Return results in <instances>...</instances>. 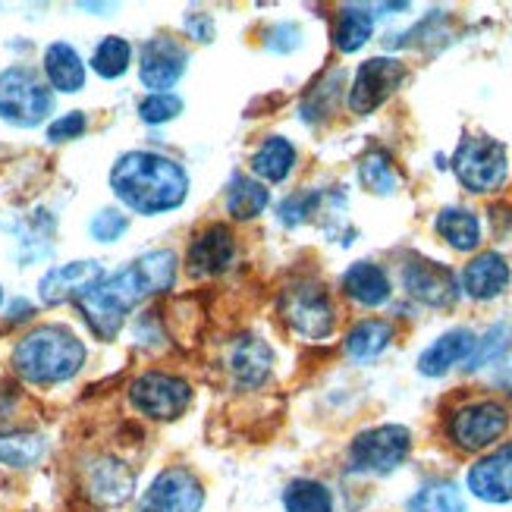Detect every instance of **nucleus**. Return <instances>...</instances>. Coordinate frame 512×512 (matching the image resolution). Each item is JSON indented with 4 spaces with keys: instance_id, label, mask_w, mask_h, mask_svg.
I'll return each instance as SVG.
<instances>
[{
    "instance_id": "2f4dec72",
    "label": "nucleus",
    "mask_w": 512,
    "mask_h": 512,
    "mask_svg": "<svg viewBox=\"0 0 512 512\" xmlns=\"http://www.w3.org/2000/svg\"><path fill=\"white\" fill-rule=\"evenodd\" d=\"M359 176H362V183L368 192L374 195H393L396 192V183H399V176L390 164V158L384 151H371L362 158L359 164Z\"/></svg>"
},
{
    "instance_id": "1a4fd4ad",
    "label": "nucleus",
    "mask_w": 512,
    "mask_h": 512,
    "mask_svg": "<svg viewBox=\"0 0 512 512\" xmlns=\"http://www.w3.org/2000/svg\"><path fill=\"white\" fill-rule=\"evenodd\" d=\"M129 399H132V406L148 418H176L189 409L192 387L183 381V377L151 371L132 384Z\"/></svg>"
},
{
    "instance_id": "c756f323",
    "label": "nucleus",
    "mask_w": 512,
    "mask_h": 512,
    "mask_svg": "<svg viewBox=\"0 0 512 512\" xmlns=\"http://www.w3.org/2000/svg\"><path fill=\"white\" fill-rule=\"evenodd\" d=\"M44 456V440L38 434H0V462L13 469H29Z\"/></svg>"
},
{
    "instance_id": "e433bc0d",
    "label": "nucleus",
    "mask_w": 512,
    "mask_h": 512,
    "mask_svg": "<svg viewBox=\"0 0 512 512\" xmlns=\"http://www.w3.org/2000/svg\"><path fill=\"white\" fill-rule=\"evenodd\" d=\"M264 44H267V51L289 54V51L299 48V44H302V29L293 26V22H283V26H274L271 32H267Z\"/></svg>"
},
{
    "instance_id": "423d86ee",
    "label": "nucleus",
    "mask_w": 512,
    "mask_h": 512,
    "mask_svg": "<svg viewBox=\"0 0 512 512\" xmlns=\"http://www.w3.org/2000/svg\"><path fill=\"white\" fill-rule=\"evenodd\" d=\"M412 450V434L403 425H381L359 434L349 447V469L368 475H387L403 465Z\"/></svg>"
},
{
    "instance_id": "9d476101",
    "label": "nucleus",
    "mask_w": 512,
    "mask_h": 512,
    "mask_svg": "<svg viewBox=\"0 0 512 512\" xmlns=\"http://www.w3.org/2000/svg\"><path fill=\"white\" fill-rule=\"evenodd\" d=\"M509 425V412L500 406V403H491V399H484V403H472V406H462L453 421H450V437L459 450H469V453H478L484 447H491L494 440L503 437Z\"/></svg>"
},
{
    "instance_id": "4be33fe9",
    "label": "nucleus",
    "mask_w": 512,
    "mask_h": 512,
    "mask_svg": "<svg viewBox=\"0 0 512 512\" xmlns=\"http://www.w3.org/2000/svg\"><path fill=\"white\" fill-rule=\"evenodd\" d=\"M44 73H48L57 92H66V95L79 92L85 85V63L76 54L73 44H66V41H57L44 51Z\"/></svg>"
},
{
    "instance_id": "6ab92c4d",
    "label": "nucleus",
    "mask_w": 512,
    "mask_h": 512,
    "mask_svg": "<svg viewBox=\"0 0 512 512\" xmlns=\"http://www.w3.org/2000/svg\"><path fill=\"white\" fill-rule=\"evenodd\" d=\"M136 491V475H132L123 462L117 459H104L92 465L88 472V497L104 503V506H120Z\"/></svg>"
},
{
    "instance_id": "cd10ccee",
    "label": "nucleus",
    "mask_w": 512,
    "mask_h": 512,
    "mask_svg": "<svg viewBox=\"0 0 512 512\" xmlns=\"http://www.w3.org/2000/svg\"><path fill=\"white\" fill-rule=\"evenodd\" d=\"M371 29L374 16L368 13V7H343L337 22V48L343 54H355L371 38Z\"/></svg>"
},
{
    "instance_id": "7c9ffc66",
    "label": "nucleus",
    "mask_w": 512,
    "mask_h": 512,
    "mask_svg": "<svg viewBox=\"0 0 512 512\" xmlns=\"http://www.w3.org/2000/svg\"><path fill=\"white\" fill-rule=\"evenodd\" d=\"M129 60H132V48L129 41L110 35L98 44V51L92 57V70L104 79H117L129 70Z\"/></svg>"
},
{
    "instance_id": "ea45409f",
    "label": "nucleus",
    "mask_w": 512,
    "mask_h": 512,
    "mask_svg": "<svg viewBox=\"0 0 512 512\" xmlns=\"http://www.w3.org/2000/svg\"><path fill=\"white\" fill-rule=\"evenodd\" d=\"M186 32L195 38V41H202V44H208L211 38H214V19L208 16V13H189L186 16Z\"/></svg>"
},
{
    "instance_id": "a211bd4d",
    "label": "nucleus",
    "mask_w": 512,
    "mask_h": 512,
    "mask_svg": "<svg viewBox=\"0 0 512 512\" xmlns=\"http://www.w3.org/2000/svg\"><path fill=\"white\" fill-rule=\"evenodd\" d=\"M236 255V242L227 227H211L189 246V271L198 277H211L227 271V264Z\"/></svg>"
},
{
    "instance_id": "f704fd0d",
    "label": "nucleus",
    "mask_w": 512,
    "mask_h": 512,
    "mask_svg": "<svg viewBox=\"0 0 512 512\" xmlns=\"http://www.w3.org/2000/svg\"><path fill=\"white\" fill-rule=\"evenodd\" d=\"M126 227H129V220L120 214V211H114V208H107V211H98L95 214V220H92V236L98 239V242H117L123 233H126Z\"/></svg>"
},
{
    "instance_id": "4c0bfd02",
    "label": "nucleus",
    "mask_w": 512,
    "mask_h": 512,
    "mask_svg": "<svg viewBox=\"0 0 512 512\" xmlns=\"http://www.w3.org/2000/svg\"><path fill=\"white\" fill-rule=\"evenodd\" d=\"M82 132H85V114H82V110H73V114H66L57 123H51L48 139L51 142H66V139H79Z\"/></svg>"
},
{
    "instance_id": "393cba45",
    "label": "nucleus",
    "mask_w": 512,
    "mask_h": 512,
    "mask_svg": "<svg viewBox=\"0 0 512 512\" xmlns=\"http://www.w3.org/2000/svg\"><path fill=\"white\" fill-rule=\"evenodd\" d=\"M393 340V327L387 321H362L349 330L346 337V352L352 355L355 362H368L377 359Z\"/></svg>"
},
{
    "instance_id": "b1692460",
    "label": "nucleus",
    "mask_w": 512,
    "mask_h": 512,
    "mask_svg": "<svg viewBox=\"0 0 512 512\" xmlns=\"http://www.w3.org/2000/svg\"><path fill=\"white\" fill-rule=\"evenodd\" d=\"M437 233L447 239L456 252H472L481 242V220L465 208H443L437 217Z\"/></svg>"
},
{
    "instance_id": "72a5a7b5",
    "label": "nucleus",
    "mask_w": 512,
    "mask_h": 512,
    "mask_svg": "<svg viewBox=\"0 0 512 512\" xmlns=\"http://www.w3.org/2000/svg\"><path fill=\"white\" fill-rule=\"evenodd\" d=\"M321 205V195L318 192H296V195H289L286 202L280 205V220L286 227H299L305 224V220L318 211Z\"/></svg>"
},
{
    "instance_id": "c9c22d12",
    "label": "nucleus",
    "mask_w": 512,
    "mask_h": 512,
    "mask_svg": "<svg viewBox=\"0 0 512 512\" xmlns=\"http://www.w3.org/2000/svg\"><path fill=\"white\" fill-rule=\"evenodd\" d=\"M506 337H509V327L506 324H497L494 330H487V337L481 343H475V355H472V365L469 368H481V365H487L491 359H497V355L503 352V346H506Z\"/></svg>"
},
{
    "instance_id": "c85d7f7f",
    "label": "nucleus",
    "mask_w": 512,
    "mask_h": 512,
    "mask_svg": "<svg viewBox=\"0 0 512 512\" xmlns=\"http://www.w3.org/2000/svg\"><path fill=\"white\" fill-rule=\"evenodd\" d=\"M286 512H333V497L324 484L318 481H293L283 494Z\"/></svg>"
},
{
    "instance_id": "ddd939ff",
    "label": "nucleus",
    "mask_w": 512,
    "mask_h": 512,
    "mask_svg": "<svg viewBox=\"0 0 512 512\" xmlns=\"http://www.w3.org/2000/svg\"><path fill=\"white\" fill-rule=\"evenodd\" d=\"M183 73H186V51L173 38H151L142 44L139 76L142 85L151 88L154 95H164L167 88L180 82Z\"/></svg>"
},
{
    "instance_id": "aec40b11",
    "label": "nucleus",
    "mask_w": 512,
    "mask_h": 512,
    "mask_svg": "<svg viewBox=\"0 0 512 512\" xmlns=\"http://www.w3.org/2000/svg\"><path fill=\"white\" fill-rule=\"evenodd\" d=\"M343 289L349 299L368 308H377L390 299V280L384 274V267H377L371 261H355L343 274Z\"/></svg>"
},
{
    "instance_id": "473e14b6",
    "label": "nucleus",
    "mask_w": 512,
    "mask_h": 512,
    "mask_svg": "<svg viewBox=\"0 0 512 512\" xmlns=\"http://www.w3.org/2000/svg\"><path fill=\"white\" fill-rule=\"evenodd\" d=\"M183 114V101L176 98L173 92H164V95H148L142 104H139V117L151 126L158 123H167V120H176Z\"/></svg>"
},
{
    "instance_id": "9b49d317",
    "label": "nucleus",
    "mask_w": 512,
    "mask_h": 512,
    "mask_svg": "<svg viewBox=\"0 0 512 512\" xmlns=\"http://www.w3.org/2000/svg\"><path fill=\"white\" fill-rule=\"evenodd\" d=\"M205 503L202 481L186 469H167L151 481L142 512H198Z\"/></svg>"
},
{
    "instance_id": "79ce46f5",
    "label": "nucleus",
    "mask_w": 512,
    "mask_h": 512,
    "mask_svg": "<svg viewBox=\"0 0 512 512\" xmlns=\"http://www.w3.org/2000/svg\"><path fill=\"white\" fill-rule=\"evenodd\" d=\"M0 302H4V289H0Z\"/></svg>"
},
{
    "instance_id": "20e7f679",
    "label": "nucleus",
    "mask_w": 512,
    "mask_h": 512,
    "mask_svg": "<svg viewBox=\"0 0 512 512\" xmlns=\"http://www.w3.org/2000/svg\"><path fill=\"white\" fill-rule=\"evenodd\" d=\"M51 107V88L26 66H13V70L0 73V117L7 123L22 129L38 126L51 114Z\"/></svg>"
},
{
    "instance_id": "bb28decb",
    "label": "nucleus",
    "mask_w": 512,
    "mask_h": 512,
    "mask_svg": "<svg viewBox=\"0 0 512 512\" xmlns=\"http://www.w3.org/2000/svg\"><path fill=\"white\" fill-rule=\"evenodd\" d=\"M267 202H271V192H267L258 180H249V176H239V180H233V186L227 192V211L236 220L258 217L267 208Z\"/></svg>"
},
{
    "instance_id": "2eb2a0df",
    "label": "nucleus",
    "mask_w": 512,
    "mask_h": 512,
    "mask_svg": "<svg viewBox=\"0 0 512 512\" xmlns=\"http://www.w3.org/2000/svg\"><path fill=\"white\" fill-rule=\"evenodd\" d=\"M469 491L484 503H509L512 500V440L494 456L481 459L469 472Z\"/></svg>"
},
{
    "instance_id": "0eeeda50",
    "label": "nucleus",
    "mask_w": 512,
    "mask_h": 512,
    "mask_svg": "<svg viewBox=\"0 0 512 512\" xmlns=\"http://www.w3.org/2000/svg\"><path fill=\"white\" fill-rule=\"evenodd\" d=\"M280 311L286 324L293 327L305 340H324L333 330V305L321 283H293L283 289L280 296Z\"/></svg>"
},
{
    "instance_id": "412c9836",
    "label": "nucleus",
    "mask_w": 512,
    "mask_h": 512,
    "mask_svg": "<svg viewBox=\"0 0 512 512\" xmlns=\"http://www.w3.org/2000/svg\"><path fill=\"white\" fill-rule=\"evenodd\" d=\"M274 365V352L267 349L258 337H239L230 349V371L236 374L239 384L258 387Z\"/></svg>"
},
{
    "instance_id": "6e6552de",
    "label": "nucleus",
    "mask_w": 512,
    "mask_h": 512,
    "mask_svg": "<svg viewBox=\"0 0 512 512\" xmlns=\"http://www.w3.org/2000/svg\"><path fill=\"white\" fill-rule=\"evenodd\" d=\"M403 79H406V66L399 60H393V57L365 60L352 79V88H349L352 114L365 117V114H371V110H377L399 85H403Z\"/></svg>"
},
{
    "instance_id": "7ed1b4c3",
    "label": "nucleus",
    "mask_w": 512,
    "mask_h": 512,
    "mask_svg": "<svg viewBox=\"0 0 512 512\" xmlns=\"http://www.w3.org/2000/svg\"><path fill=\"white\" fill-rule=\"evenodd\" d=\"M85 365V346L66 327H38L13 349V368L29 384H60Z\"/></svg>"
},
{
    "instance_id": "f257e3e1",
    "label": "nucleus",
    "mask_w": 512,
    "mask_h": 512,
    "mask_svg": "<svg viewBox=\"0 0 512 512\" xmlns=\"http://www.w3.org/2000/svg\"><path fill=\"white\" fill-rule=\"evenodd\" d=\"M176 280V255L173 252H148L139 261L123 267L120 274L95 283L92 289L76 299L82 318L88 321L101 340H114L123 327L129 308H136L142 299L164 293Z\"/></svg>"
},
{
    "instance_id": "f8f14e48",
    "label": "nucleus",
    "mask_w": 512,
    "mask_h": 512,
    "mask_svg": "<svg viewBox=\"0 0 512 512\" xmlns=\"http://www.w3.org/2000/svg\"><path fill=\"white\" fill-rule=\"evenodd\" d=\"M403 286L412 299L431 308H450L459 299V283L456 274L447 264H437L428 258H415L403 271Z\"/></svg>"
},
{
    "instance_id": "4468645a",
    "label": "nucleus",
    "mask_w": 512,
    "mask_h": 512,
    "mask_svg": "<svg viewBox=\"0 0 512 512\" xmlns=\"http://www.w3.org/2000/svg\"><path fill=\"white\" fill-rule=\"evenodd\" d=\"M101 280H104L101 261H70V264L51 267V271L41 277L38 296L44 305H60L66 299H79L85 289H92Z\"/></svg>"
},
{
    "instance_id": "5701e85b",
    "label": "nucleus",
    "mask_w": 512,
    "mask_h": 512,
    "mask_svg": "<svg viewBox=\"0 0 512 512\" xmlns=\"http://www.w3.org/2000/svg\"><path fill=\"white\" fill-rule=\"evenodd\" d=\"M296 164V148L289 145L283 136H271L258 145V151L252 154V170L255 176H261L264 183H283L289 170Z\"/></svg>"
},
{
    "instance_id": "39448f33",
    "label": "nucleus",
    "mask_w": 512,
    "mask_h": 512,
    "mask_svg": "<svg viewBox=\"0 0 512 512\" xmlns=\"http://www.w3.org/2000/svg\"><path fill=\"white\" fill-rule=\"evenodd\" d=\"M453 170L469 192H494L506 180V148L487 136H469L453 154Z\"/></svg>"
},
{
    "instance_id": "58836bf2",
    "label": "nucleus",
    "mask_w": 512,
    "mask_h": 512,
    "mask_svg": "<svg viewBox=\"0 0 512 512\" xmlns=\"http://www.w3.org/2000/svg\"><path fill=\"white\" fill-rule=\"evenodd\" d=\"M340 79H343V73H333L330 79H327V98H333V95H337V85H340ZM318 88V92H311V98L305 101V120H318L321 114H324V82L321 85H315Z\"/></svg>"
},
{
    "instance_id": "f3484780",
    "label": "nucleus",
    "mask_w": 512,
    "mask_h": 512,
    "mask_svg": "<svg viewBox=\"0 0 512 512\" xmlns=\"http://www.w3.org/2000/svg\"><path fill=\"white\" fill-rule=\"evenodd\" d=\"M475 333L472 330H465V327H456L450 333H443V337H437L425 352H421V359H418V371L425 374V377H440V374H447L453 365L465 362L469 355L475 352Z\"/></svg>"
},
{
    "instance_id": "a19ab883",
    "label": "nucleus",
    "mask_w": 512,
    "mask_h": 512,
    "mask_svg": "<svg viewBox=\"0 0 512 512\" xmlns=\"http://www.w3.org/2000/svg\"><path fill=\"white\" fill-rule=\"evenodd\" d=\"M29 311H32L29 302H22V299H19V302L10 305V318H13V321H22V318H29Z\"/></svg>"
},
{
    "instance_id": "f03ea898",
    "label": "nucleus",
    "mask_w": 512,
    "mask_h": 512,
    "mask_svg": "<svg viewBox=\"0 0 512 512\" xmlns=\"http://www.w3.org/2000/svg\"><path fill=\"white\" fill-rule=\"evenodd\" d=\"M110 189L126 208L154 217L186 202L189 176L186 170L154 151H129L110 170Z\"/></svg>"
},
{
    "instance_id": "a878e982",
    "label": "nucleus",
    "mask_w": 512,
    "mask_h": 512,
    "mask_svg": "<svg viewBox=\"0 0 512 512\" xmlns=\"http://www.w3.org/2000/svg\"><path fill=\"white\" fill-rule=\"evenodd\" d=\"M409 512H465V497L453 481H434L406 503Z\"/></svg>"
},
{
    "instance_id": "dca6fc26",
    "label": "nucleus",
    "mask_w": 512,
    "mask_h": 512,
    "mask_svg": "<svg viewBox=\"0 0 512 512\" xmlns=\"http://www.w3.org/2000/svg\"><path fill=\"white\" fill-rule=\"evenodd\" d=\"M509 264L503 255L497 252H484L478 258H472L465 264L462 271V289L469 293L472 299L478 302H487V299H497L503 289L509 286Z\"/></svg>"
}]
</instances>
